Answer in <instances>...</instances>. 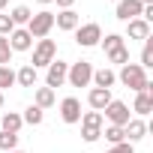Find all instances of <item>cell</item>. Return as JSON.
I'll return each instance as SVG.
<instances>
[{"mask_svg": "<svg viewBox=\"0 0 153 153\" xmlns=\"http://www.w3.org/2000/svg\"><path fill=\"white\" fill-rule=\"evenodd\" d=\"M117 81L123 84V87H129V90H135V93H141V90H147V69H141L138 63H126V66H120V72H117Z\"/></svg>", "mask_w": 153, "mask_h": 153, "instance_id": "6da1fadb", "label": "cell"}, {"mask_svg": "<svg viewBox=\"0 0 153 153\" xmlns=\"http://www.w3.org/2000/svg\"><path fill=\"white\" fill-rule=\"evenodd\" d=\"M78 123H81V138H84L87 144H93V141L102 138V126H105L102 111H84Z\"/></svg>", "mask_w": 153, "mask_h": 153, "instance_id": "7a4b0ae2", "label": "cell"}, {"mask_svg": "<svg viewBox=\"0 0 153 153\" xmlns=\"http://www.w3.org/2000/svg\"><path fill=\"white\" fill-rule=\"evenodd\" d=\"M51 30H54V12H48V9L33 12V18L27 21V33H30L33 39H45Z\"/></svg>", "mask_w": 153, "mask_h": 153, "instance_id": "3957f363", "label": "cell"}, {"mask_svg": "<svg viewBox=\"0 0 153 153\" xmlns=\"http://www.w3.org/2000/svg\"><path fill=\"white\" fill-rule=\"evenodd\" d=\"M72 33H75V45H78V48H96V45H99V39H102V27H99L96 21L78 24Z\"/></svg>", "mask_w": 153, "mask_h": 153, "instance_id": "277c9868", "label": "cell"}, {"mask_svg": "<svg viewBox=\"0 0 153 153\" xmlns=\"http://www.w3.org/2000/svg\"><path fill=\"white\" fill-rule=\"evenodd\" d=\"M51 60H57V45H54V39H36V48H33V60H30V66L33 69H45Z\"/></svg>", "mask_w": 153, "mask_h": 153, "instance_id": "5b68a950", "label": "cell"}, {"mask_svg": "<svg viewBox=\"0 0 153 153\" xmlns=\"http://www.w3.org/2000/svg\"><path fill=\"white\" fill-rule=\"evenodd\" d=\"M66 81H69L72 87H87V84L93 81V63H90V60H78V63H69Z\"/></svg>", "mask_w": 153, "mask_h": 153, "instance_id": "8992f818", "label": "cell"}, {"mask_svg": "<svg viewBox=\"0 0 153 153\" xmlns=\"http://www.w3.org/2000/svg\"><path fill=\"white\" fill-rule=\"evenodd\" d=\"M102 111H105L102 117H108V123H111V126H126V123H129V117H132V114H129V105H126V102H120V99H111Z\"/></svg>", "mask_w": 153, "mask_h": 153, "instance_id": "52a82bcc", "label": "cell"}, {"mask_svg": "<svg viewBox=\"0 0 153 153\" xmlns=\"http://www.w3.org/2000/svg\"><path fill=\"white\" fill-rule=\"evenodd\" d=\"M66 72H69V63H63V60H51L48 66H45V87H63L66 84Z\"/></svg>", "mask_w": 153, "mask_h": 153, "instance_id": "ba28073f", "label": "cell"}, {"mask_svg": "<svg viewBox=\"0 0 153 153\" xmlns=\"http://www.w3.org/2000/svg\"><path fill=\"white\" fill-rule=\"evenodd\" d=\"M6 39H9V48H12V54H15V51H30V48H33V36L27 33V27H15V30L6 36Z\"/></svg>", "mask_w": 153, "mask_h": 153, "instance_id": "9c48e42d", "label": "cell"}, {"mask_svg": "<svg viewBox=\"0 0 153 153\" xmlns=\"http://www.w3.org/2000/svg\"><path fill=\"white\" fill-rule=\"evenodd\" d=\"M132 111L144 120L150 111H153V84H147V90H141V93H135V102H132Z\"/></svg>", "mask_w": 153, "mask_h": 153, "instance_id": "30bf717a", "label": "cell"}, {"mask_svg": "<svg viewBox=\"0 0 153 153\" xmlns=\"http://www.w3.org/2000/svg\"><path fill=\"white\" fill-rule=\"evenodd\" d=\"M60 117H63V123H78L81 120V102L75 99V96H66L63 102H60Z\"/></svg>", "mask_w": 153, "mask_h": 153, "instance_id": "8fae6325", "label": "cell"}, {"mask_svg": "<svg viewBox=\"0 0 153 153\" xmlns=\"http://www.w3.org/2000/svg\"><path fill=\"white\" fill-rule=\"evenodd\" d=\"M141 9H144L141 0H117V18H120V21L141 18Z\"/></svg>", "mask_w": 153, "mask_h": 153, "instance_id": "7c38bea8", "label": "cell"}, {"mask_svg": "<svg viewBox=\"0 0 153 153\" xmlns=\"http://www.w3.org/2000/svg\"><path fill=\"white\" fill-rule=\"evenodd\" d=\"M54 24H57V30H63V33H72L75 27L81 24V18H78V12H75V9H60V12L54 15Z\"/></svg>", "mask_w": 153, "mask_h": 153, "instance_id": "4fadbf2b", "label": "cell"}, {"mask_svg": "<svg viewBox=\"0 0 153 153\" xmlns=\"http://www.w3.org/2000/svg\"><path fill=\"white\" fill-rule=\"evenodd\" d=\"M123 135H126L129 144H135V141H141V138L147 135V123H144L141 117H129V123L123 126Z\"/></svg>", "mask_w": 153, "mask_h": 153, "instance_id": "5bb4252c", "label": "cell"}, {"mask_svg": "<svg viewBox=\"0 0 153 153\" xmlns=\"http://www.w3.org/2000/svg\"><path fill=\"white\" fill-rule=\"evenodd\" d=\"M117 84V72L102 66V69H93V87H102V90H111Z\"/></svg>", "mask_w": 153, "mask_h": 153, "instance_id": "9a60e30c", "label": "cell"}, {"mask_svg": "<svg viewBox=\"0 0 153 153\" xmlns=\"http://www.w3.org/2000/svg\"><path fill=\"white\" fill-rule=\"evenodd\" d=\"M111 99H114L111 90H102V87H93V90L87 93V105H90V111H102Z\"/></svg>", "mask_w": 153, "mask_h": 153, "instance_id": "2e32d148", "label": "cell"}, {"mask_svg": "<svg viewBox=\"0 0 153 153\" xmlns=\"http://www.w3.org/2000/svg\"><path fill=\"white\" fill-rule=\"evenodd\" d=\"M36 81H39V69H33L30 63H24V66L15 72V84H18V87H36Z\"/></svg>", "mask_w": 153, "mask_h": 153, "instance_id": "e0dca14e", "label": "cell"}, {"mask_svg": "<svg viewBox=\"0 0 153 153\" xmlns=\"http://www.w3.org/2000/svg\"><path fill=\"white\" fill-rule=\"evenodd\" d=\"M126 36L129 39H147L150 36V24L144 21V18H132V21H126Z\"/></svg>", "mask_w": 153, "mask_h": 153, "instance_id": "ac0fdd59", "label": "cell"}, {"mask_svg": "<svg viewBox=\"0 0 153 153\" xmlns=\"http://www.w3.org/2000/svg\"><path fill=\"white\" fill-rule=\"evenodd\" d=\"M33 105L36 108H51V105H57V96H54V90L51 87H36V93H33Z\"/></svg>", "mask_w": 153, "mask_h": 153, "instance_id": "d6986e66", "label": "cell"}, {"mask_svg": "<svg viewBox=\"0 0 153 153\" xmlns=\"http://www.w3.org/2000/svg\"><path fill=\"white\" fill-rule=\"evenodd\" d=\"M0 126H3V132H21V126H24V120H21V114L18 111H6L3 117H0Z\"/></svg>", "mask_w": 153, "mask_h": 153, "instance_id": "ffe728a7", "label": "cell"}, {"mask_svg": "<svg viewBox=\"0 0 153 153\" xmlns=\"http://www.w3.org/2000/svg\"><path fill=\"white\" fill-rule=\"evenodd\" d=\"M9 18H12V24H15V27H27V21L33 18V9L21 3V6H15V9L9 12Z\"/></svg>", "mask_w": 153, "mask_h": 153, "instance_id": "44dd1931", "label": "cell"}, {"mask_svg": "<svg viewBox=\"0 0 153 153\" xmlns=\"http://www.w3.org/2000/svg\"><path fill=\"white\" fill-rule=\"evenodd\" d=\"M21 120H24L27 126H42L45 111H42V108H36V105H27V108H24V114H21Z\"/></svg>", "mask_w": 153, "mask_h": 153, "instance_id": "7402d4cb", "label": "cell"}, {"mask_svg": "<svg viewBox=\"0 0 153 153\" xmlns=\"http://www.w3.org/2000/svg\"><path fill=\"white\" fill-rule=\"evenodd\" d=\"M102 135H105V141L114 147V144H120V141H126V135H123V126H102Z\"/></svg>", "mask_w": 153, "mask_h": 153, "instance_id": "603a6c76", "label": "cell"}, {"mask_svg": "<svg viewBox=\"0 0 153 153\" xmlns=\"http://www.w3.org/2000/svg\"><path fill=\"white\" fill-rule=\"evenodd\" d=\"M141 69H150L153 66V36H147L144 39V48H141V63H138Z\"/></svg>", "mask_w": 153, "mask_h": 153, "instance_id": "cb8c5ba5", "label": "cell"}, {"mask_svg": "<svg viewBox=\"0 0 153 153\" xmlns=\"http://www.w3.org/2000/svg\"><path fill=\"white\" fill-rule=\"evenodd\" d=\"M108 63H114V66H126V63H129V48L120 45V48L108 51Z\"/></svg>", "mask_w": 153, "mask_h": 153, "instance_id": "d4e9b609", "label": "cell"}, {"mask_svg": "<svg viewBox=\"0 0 153 153\" xmlns=\"http://www.w3.org/2000/svg\"><path fill=\"white\" fill-rule=\"evenodd\" d=\"M0 150H3V153L18 150V135H15V132H3V129H0Z\"/></svg>", "mask_w": 153, "mask_h": 153, "instance_id": "484cf974", "label": "cell"}, {"mask_svg": "<svg viewBox=\"0 0 153 153\" xmlns=\"http://www.w3.org/2000/svg\"><path fill=\"white\" fill-rule=\"evenodd\" d=\"M99 45H102V48H105V54H108V51H114V48H120V45H126V42H123V36H120V33H108V36H102V39H99Z\"/></svg>", "mask_w": 153, "mask_h": 153, "instance_id": "4316f807", "label": "cell"}, {"mask_svg": "<svg viewBox=\"0 0 153 153\" xmlns=\"http://www.w3.org/2000/svg\"><path fill=\"white\" fill-rule=\"evenodd\" d=\"M15 87V69L12 66H0V90Z\"/></svg>", "mask_w": 153, "mask_h": 153, "instance_id": "83f0119b", "label": "cell"}, {"mask_svg": "<svg viewBox=\"0 0 153 153\" xmlns=\"http://www.w3.org/2000/svg\"><path fill=\"white\" fill-rule=\"evenodd\" d=\"M12 63V48H9V39L0 36V66H9Z\"/></svg>", "mask_w": 153, "mask_h": 153, "instance_id": "f1b7e54d", "label": "cell"}, {"mask_svg": "<svg viewBox=\"0 0 153 153\" xmlns=\"http://www.w3.org/2000/svg\"><path fill=\"white\" fill-rule=\"evenodd\" d=\"M15 30V24H12V18L9 15H3V12H0V36H9Z\"/></svg>", "mask_w": 153, "mask_h": 153, "instance_id": "f546056e", "label": "cell"}, {"mask_svg": "<svg viewBox=\"0 0 153 153\" xmlns=\"http://www.w3.org/2000/svg\"><path fill=\"white\" fill-rule=\"evenodd\" d=\"M108 153H135V144H129V141H120V144H114Z\"/></svg>", "mask_w": 153, "mask_h": 153, "instance_id": "4dcf8cb0", "label": "cell"}, {"mask_svg": "<svg viewBox=\"0 0 153 153\" xmlns=\"http://www.w3.org/2000/svg\"><path fill=\"white\" fill-rule=\"evenodd\" d=\"M54 3H57L60 9H72V6H75V0H54Z\"/></svg>", "mask_w": 153, "mask_h": 153, "instance_id": "1f68e13d", "label": "cell"}, {"mask_svg": "<svg viewBox=\"0 0 153 153\" xmlns=\"http://www.w3.org/2000/svg\"><path fill=\"white\" fill-rule=\"evenodd\" d=\"M6 3H9V0H0V12H3V9H6Z\"/></svg>", "mask_w": 153, "mask_h": 153, "instance_id": "d6a6232c", "label": "cell"}, {"mask_svg": "<svg viewBox=\"0 0 153 153\" xmlns=\"http://www.w3.org/2000/svg\"><path fill=\"white\" fill-rule=\"evenodd\" d=\"M36 3H42V6H48V3H54V0H36Z\"/></svg>", "mask_w": 153, "mask_h": 153, "instance_id": "836d02e7", "label": "cell"}, {"mask_svg": "<svg viewBox=\"0 0 153 153\" xmlns=\"http://www.w3.org/2000/svg\"><path fill=\"white\" fill-rule=\"evenodd\" d=\"M0 108H3V90H0Z\"/></svg>", "mask_w": 153, "mask_h": 153, "instance_id": "e575fe53", "label": "cell"}, {"mask_svg": "<svg viewBox=\"0 0 153 153\" xmlns=\"http://www.w3.org/2000/svg\"><path fill=\"white\" fill-rule=\"evenodd\" d=\"M141 3H144V6H147V3H153V0H141Z\"/></svg>", "mask_w": 153, "mask_h": 153, "instance_id": "d590c367", "label": "cell"}, {"mask_svg": "<svg viewBox=\"0 0 153 153\" xmlns=\"http://www.w3.org/2000/svg\"><path fill=\"white\" fill-rule=\"evenodd\" d=\"M9 153H24V150H9Z\"/></svg>", "mask_w": 153, "mask_h": 153, "instance_id": "8d00e7d4", "label": "cell"}]
</instances>
